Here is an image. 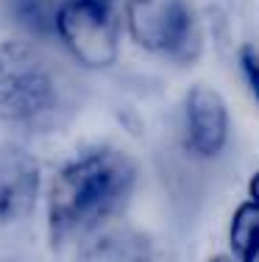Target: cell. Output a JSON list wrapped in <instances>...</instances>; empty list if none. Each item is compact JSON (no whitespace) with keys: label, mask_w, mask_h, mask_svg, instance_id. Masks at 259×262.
Here are the masks:
<instances>
[{"label":"cell","mask_w":259,"mask_h":262,"mask_svg":"<svg viewBox=\"0 0 259 262\" xmlns=\"http://www.w3.org/2000/svg\"><path fill=\"white\" fill-rule=\"evenodd\" d=\"M139 187V162L114 142L78 148L56 167L45 195L48 240L56 254L76 251L112 229Z\"/></svg>","instance_id":"cell-1"},{"label":"cell","mask_w":259,"mask_h":262,"mask_svg":"<svg viewBox=\"0 0 259 262\" xmlns=\"http://www.w3.org/2000/svg\"><path fill=\"white\" fill-rule=\"evenodd\" d=\"M73 112L76 90L39 42L20 36L0 42V120L51 134Z\"/></svg>","instance_id":"cell-2"},{"label":"cell","mask_w":259,"mask_h":262,"mask_svg":"<svg viewBox=\"0 0 259 262\" xmlns=\"http://www.w3.org/2000/svg\"><path fill=\"white\" fill-rule=\"evenodd\" d=\"M123 28L139 53L170 67H195L206 51L195 0H126Z\"/></svg>","instance_id":"cell-3"},{"label":"cell","mask_w":259,"mask_h":262,"mask_svg":"<svg viewBox=\"0 0 259 262\" xmlns=\"http://www.w3.org/2000/svg\"><path fill=\"white\" fill-rule=\"evenodd\" d=\"M126 0H59L56 39L84 70H112L120 59Z\"/></svg>","instance_id":"cell-4"},{"label":"cell","mask_w":259,"mask_h":262,"mask_svg":"<svg viewBox=\"0 0 259 262\" xmlns=\"http://www.w3.org/2000/svg\"><path fill=\"white\" fill-rule=\"evenodd\" d=\"M234 117L229 98L209 81H195L178 101V145L198 165H215L229 154Z\"/></svg>","instance_id":"cell-5"},{"label":"cell","mask_w":259,"mask_h":262,"mask_svg":"<svg viewBox=\"0 0 259 262\" xmlns=\"http://www.w3.org/2000/svg\"><path fill=\"white\" fill-rule=\"evenodd\" d=\"M42 170L22 142H0V229L26 223L39 207Z\"/></svg>","instance_id":"cell-6"},{"label":"cell","mask_w":259,"mask_h":262,"mask_svg":"<svg viewBox=\"0 0 259 262\" xmlns=\"http://www.w3.org/2000/svg\"><path fill=\"white\" fill-rule=\"evenodd\" d=\"M73 262H153V248L139 232L112 226L76 248Z\"/></svg>","instance_id":"cell-7"},{"label":"cell","mask_w":259,"mask_h":262,"mask_svg":"<svg viewBox=\"0 0 259 262\" xmlns=\"http://www.w3.org/2000/svg\"><path fill=\"white\" fill-rule=\"evenodd\" d=\"M226 246L234 262H259V204L243 198L234 207L226 226Z\"/></svg>","instance_id":"cell-8"},{"label":"cell","mask_w":259,"mask_h":262,"mask_svg":"<svg viewBox=\"0 0 259 262\" xmlns=\"http://www.w3.org/2000/svg\"><path fill=\"white\" fill-rule=\"evenodd\" d=\"M9 11L14 23L28 36L45 42L56 39V17H59V0H9Z\"/></svg>","instance_id":"cell-9"},{"label":"cell","mask_w":259,"mask_h":262,"mask_svg":"<svg viewBox=\"0 0 259 262\" xmlns=\"http://www.w3.org/2000/svg\"><path fill=\"white\" fill-rule=\"evenodd\" d=\"M237 70H240V78H243L251 101H254L256 109H259V48L254 45V42H240Z\"/></svg>","instance_id":"cell-10"},{"label":"cell","mask_w":259,"mask_h":262,"mask_svg":"<svg viewBox=\"0 0 259 262\" xmlns=\"http://www.w3.org/2000/svg\"><path fill=\"white\" fill-rule=\"evenodd\" d=\"M245 198L254 201V204H259V167L248 176V182H245Z\"/></svg>","instance_id":"cell-11"},{"label":"cell","mask_w":259,"mask_h":262,"mask_svg":"<svg viewBox=\"0 0 259 262\" xmlns=\"http://www.w3.org/2000/svg\"><path fill=\"white\" fill-rule=\"evenodd\" d=\"M203 262H234V259L229 257V251H218V254H209Z\"/></svg>","instance_id":"cell-12"},{"label":"cell","mask_w":259,"mask_h":262,"mask_svg":"<svg viewBox=\"0 0 259 262\" xmlns=\"http://www.w3.org/2000/svg\"><path fill=\"white\" fill-rule=\"evenodd\" d=\"M0 3H9V0H0Z\"/></svg>","instance_id":"cell-13"}]
</instances>
